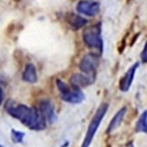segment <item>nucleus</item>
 I'll return each mask as SVG.
<instances>
[{"label": "nucleus", "mask_w": 147, "mask_h": 147, "mask_svg": "<svg viewBox=\"0 0 147 147\" xmlns=\"http://www.w3.org/2000/svg\"><path fill=\"white\" fill-rule=\"evenodd\" d=\"M126 114V108H123L122 109H120L113 117V119L111 120V122L109 125V128L107 129V133H111L114 130H115L120 125H121L123 117Z\"/></svg>", "instance_id": "nucleus-11"}, {"label": "nucleus", "mask_w": 147, "mask_h": 147, "mask_svg": "<svg viewBox=\"0 0 147 147\" xmlns=\"http://www.w3.org/2000/svg\"><path fill=\"white\" fill-rule=\"evenodd\" d=\"M68 22L70 23V25L72 26L75 29H78L80 28H82L86 24V20H85L84 18L80 17L78 15L76 14H71L68 17Z\"/></svg>", "instance_id": "nucleus-12"}, {"label": "nucleus", "mask_w": 147, "mask_h": 147, "mask_svg": "<svg viewBox=\"0 0 147 147\" xmlns=\"http://www.w3.org/2000/svg\"><path fill=\"white\" fill-rule=\"evenodd\" d=\"M61 95V99L63 101H66L68 103H71V104H78L81 103L84 99H85V95L83 92L78 89V88H74V87H69L67 91H65L63 93H60Z\"/></svg>", "instance_id": "nucleus-6"}, {"label": "nucleus", "mask_w": 147, "mask_h": 147, "mask_svg": "<svg viewBox=\"0 0 147 147\" xmlns=\"http://www.w3.org/2000/svg\"><path fill=\"white\" fill-rule=\"evenodd\" d=\"M108 109H109L108 103H102L99 107V109H97L95 115H93L92 119L91 120L90 124H89L87 131H86V137L81 144V147H89L90 146L92 141L93 140V138H94V136L96 134L97 129L100 127V125L102 122V119L104 118Z\"/></svg>", "instance_id": "nucleus-2"}, {"label": "nucleus", "mask_w": 147, "mask_h": 147, "mask_svg": "<svg viewBox=\"0 0 147 147\" xmlns=\"http://www.w3.org/2000/svg\"><path fill=\"white\" fill-rule=\"evenodd\" d=\"M22 79L25 82L29 83V84H34L37 82L38 76H37L36 67L34 66V64L29 63L26 65L24 71L22 73Z\"/></svg>", "instance_id": "nucleus-10"}, {"label": "nucleus", "mask_w": 147, "mask_h": 147, "mask_svg": "<svg viewBox=\"0 0 147 147\" xmlns=\"http://www.w3.org/2000/svg\"><path fill=\"white\" fill-rule=\"evenodd\" d=\"M5 109L11 117L30 129L42 130L46 128L47 122L38 109L30 108L24 104H17L12 100L6 101Z\"/></svg>", "instance_id": "nucleus-1"}, {"label": "nucleus", "mask_w": 147, "mask_h": 147, "mask_svg": "<svg viewBox=\"0 0 147 147\" xmlns=\"http://www.w3.org/2000/svg\"><path fill=\"white\" fill-rule=\"evenodd\" d=\"M93 81H94V77H90L86 74H80V73L73 74L70 79L71 86L78 89L87 86L92 83H93Z\"/></svg>", "instance_id": "nucleus-9"}, {"label": "nucleus", "mask_w": 147, "mask_h": 147, "mask_svg": "<svg viewBox=\"0 0 147 147\" xmlns=\"http://www.w3.org/2000/svg\"><path fill=\"white\" fill-rule=\"evenodd\" d=\"M26 134L22 131L16 130V129H11V137L12 139V142L15 144H20L23 142V139L25 138Z\"/></svg>", "instance_id": "nucleus-14"}, {"label": "nucleus", "mask_w": 147, "mask_h": 147, "mask_svg": "<svg viewBox=\"0 0 147 147\" xmlns=\"http://www.w3.org/2000/svg\"><path fill=\"white\" fill-rule=\"evenodd\" d=\"M38 110L42 115V116L45 118L46 122L49 123H53L56 122L57 115L55 113L54 105L49 99H42L39 102V108Z\"/></svg>", "instance_id": "nucleus-5"}, {"label": "nucleus", "mask_w": 147, "mask_h": 147, "mask_svg": "<svg viewBox=\"0 0 147 147\" xmlns=\"http://www.w3.org/2000/svg\"><path fill=\"white\" fill-rule=\"evenodd\" d=\"M141 60L143 63H147V42L145 43L144 49L141 53Z\"/></svg>", "instance_id": "nucleus-15"}, {"label": "nucleus", "mask_w": 147, "mask_h": 147, "mask_svg": "<svg viewBox=\"0 0 147 147\" xmlns=\"http://www.w3.org/2000/svg\"><path fill=\"white\" fill-rule=\"evenodd\" d=\"M136 131L147 134V111H144L136 124Z\"/></svg>", "instance_id": "nucleus-13"}, {"label": "nucleus", "mask_w": 147, "mask_h": 147, "mask_svg": "<svg viewBox=\"0 0 147 147\" xmlns=\"http://www.w3.org/2000/svg\"><path fill=\"white\" fill-rule=\"evenodd\" d=\"M138 67V63H136L135 64H133L131 67L128 70V71L125 73V75L122 78V79L120 80L119 82V88L122 92H127L132 82H133V79H134V77H135V73H136V71Z\"/></svg>", "instance_id": "nucleus-8"}, {"label": "nucleus", "mask_w": 147, "mask_h": 147, "mask_svg": "<svg viewBox=\"0 0 147 147\" xmlns=\"http://www.w3.org/2000/svg\"><path fill=\"white\" fill-rule=\"evenodd\" d=\"M83 40L87 47L102 51L103 42L100 36V25L97 24L86 28L83 32Z\"/></svg>", "instance_id": "nucleus-3"}, {"label": "nucleus", "mask_w": 147, "mask_h": 147, "mask_svg": "<svg viewBox=\"0 0 147 147\" xmlns=\"http://www.w3.org/2000/svg\"><path fill=\"white\" fill-rule=\"evenodd\" d=\"M4 98H5V92H4L2 86H0V106L2 105V103L4 101Z\"/></svg>", "instance_id": "nucleus-16"}, {"label": "nucleus", "mask_w": 147, "mask_h": 147, "mask_svg": "<svg viewBox=\"0 0 147 147\" xmlns=\"http://www.w3.org/2000/svg\"><path fill=\"white\" fill-rule=\"evenodd\" d=\"M77 11L86 16L93 17L100 11V4L98 2L80 1L77 5Z\"/></svg>", "instance_id": "nucleus-7"}, {"label": "nucleus", "mask_w": 147, "mask_h": 147, "mask_svg": "<svg viewBox=\"0 0 147 147\" xmlns=\"http://www.w3.org/2000/svg\"><path fill=\"white\" fill-rule=\"evenodd\" d=\"M0 147H2V146H1V144H0Z\"/></svg>", "instance_id": "nucleus-17"}, {"label": "nucleus", "mask_w": 147, "mask_h": 147, "mask_svg": "<svg viewBox=\"0 0 147 147\" xmlns=\"http://www.w3.org/2000/svg\"><path fill=\"white\" fill-rule=\"evenodd\" d=\"M98 66H99L98 56L94 54H87L80 61L79 69L81 70V71L84 74L95 78V73Z\"/></svg>", "instance_id": "nucleus-4"}]
</instances>
